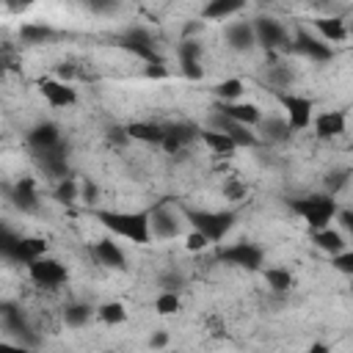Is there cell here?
<instances>
[{
	"mask_svg": "<svg viewBox=\"0 0 353 353\" xmlns=\"http://www.w3.org/2000/svg\"><path fill=\"white\" fill-rule=\"evenodd\" d=\"M108 232L135 243V245H146L152 240V226H149V210L141 212H121V210H94L91 212Z\"/></svg>",
	"mask_w": 353,
	"mask_h": 353,
	"instance_id": "obj_1",
	"label": "cell"
},
{
	"mask_svg": "<svg viewBox=\"0 0 353 353\" xmlns=\"http://www.w3.org/2000/svg\"><path fill=\"white\" fill-rule=\"evenodd\" d=\"M290 210L306 221V226L314 232V229H325L331 226V221L336 218L339 207H336V199L331 193H314V196H301V199H290Z\"/></svg>",
	"mask_w": 353,
	"mask_h": 353,
	"instance_id": "obj_2",
	"label": "cell"
},
{
	"mask_svg": "<svg viewBox=\"0 0 353 353\" xmlns=\"http://www.w3.org/2000/svg\"><path fill=\"white\" fill-rule=\"evenodd\" d=\"M182 215L193 229L207 234L210 243H221L229 234V229L234 226V218H237L234 210H188V207H182Z\"/></svg>",
	"mask_w": 353,
	"mask_h": 353,
	"instance_id": "obj_3",
	"label": "cell"
},
{
	"mask_svg": "<svg viewBox=\"0 0 353 353\" xmlns=\"http://www.w3.org/2000/svg\"><path fill=\"white\" fill-rule=\"evenodd\" d=\"M218 262L232 265V268H243V270H259L265 262V251L256 243H232L218 248Z\"/></svg>",
	"mask_w": 353,
	"mask_h": 353,
	"instance_id": "obj_4",
	"label": "cell"
},
{
	"mask_svg": "<svg viewBox=\"0 0 353 353\" xmlns=\"http://www.w3.org/2000/svg\"><path fill=\"white\" fill-rule=\"evenodd\" d=\"M276 99H279V105L284 108L287 121H290L292 130H306V127L312 124V119H314V105H312L309 97L292 94V91H279Z\"/></svg>",
	"mask_w": 353,
	"mask_h": 353,
	"instance_id": "obj_5",
	"label": "cell"
},
{
	"mask_svg": "<svg viewBox=\"0 0 353 353\" xmlns=\"http://www.w3.org/2000/svg\"><path fill=\"white\" fill-rule=\"evenodd\" d=\"M182 223L185 215H179L176 210H171L165 201H160L157 207L149 210V226H152V237L157 240H174L182 234Z\"/></svg>",
	"mask_w": 353,
	"mask_h": 353,
	"instance_id": "obj_6",
	"label": "cell"
},
{
	"mask_svg": "<svg viewBox=\"0 0 353 353\" xmlns=\"http://www.w3.org/2000/svg\"><path fill=\"white\" fill-rule=\"evenodd\" d=\"M254 33H256V44H262L265 50H290L292 47L287 28L273 17L254 19Z\"/></svg>",
	"mask_w": 353,
	"mask_h": 353,
	"instance_id": "obj_7",
	"label": "cell"
},
{
	"mask_svg": "<svg viewBox=\"0 0 353 353\" xmlns=\"http://www.w3.org/2000/svg\"><path fill=\"white\" fill-rule=\"evenodd\" d=\"M28 273H30V279L39 284V287H47V290H55V287H61L66 279H69V273H66V268L58 262V259H52V256H39V259H33V262H28Z\"/></svg>",
	"mask_w": 353,
	"mask_h": 353,
	"instance_id": "obj_8",
	"label": "cell"
},
{
	"mask_svg": "<svg viewBox=\"0 0 353 353\" xmlns=\"http://www.w3.org/2000/svg\"><path fill=\"white\" fill-rule=\"evenodd\" d=\"M210 127L229 132L240 149H254V146H259V135H256V132H254L248 124L229 119V116H226V113H221L218 108H212V113H210Z\"/></svg>",
	"mask_w": 353,
	"mask_h": 353,
	"instance_id": "obj_9",
	"label": "cell"
},
{
	"mask_svg": "<svg viewBox=\"0 0 353 353\" xmlns=\"http://www.w3.org/2000/svg\"><path fill=\"white\" fill-rule=\"evenodd\" d=\"M116 44L121 47V50H127V52H132L135 58H141V61H160V55H157V50H154V39L149 36V30H143V28H127L119 39H116Z\"/></svg>",
	"mask_w": 353,
	"mask_h": 353,
	"instance_id": "obj_10",
	"label": "cell"
},
{
	"mask_svg": "<svg viewBox=\"0 0 353 353\" xmlns=\"http://www.w3.org/2000/svg\"><path fill=\"white\" fill-rule=\"evenodd\" d=\"M3 251H6L8 259L28 265V262L47 254V240L44 237H11L8 234L6 243H3Z\"/></svg>",
	"mask_w": 353,
	"mask_h": 353,
	"instance_id": "obj_11",
	"label": "cell"
},
{
	"mask_svg": "<svg viewBox=\"0 0 353 353\" xmlns=\"http://www.w3.org/2000/svg\"><path fill=\"white\" fill-rule=\"evenodd\" d=\"M33 154H36L39 168H41L50 179L61 182V179L69 176V163H66V146H63V141H61L58 146H52V149H41V152H33Z\"/></svg>",
	"mask_w": 353,
	"mask_h": 353,
	"instance_id": "obj_12",
	"label": "cell"
},
{
	"mask_svg": "<svg viewBox=\"0 0 353 353\" xmlns=\"http://www.w3.org/2000/svg\"><path fill=\"white\" fill-rule=\"evenodd\" d=\"M199 132H201V127H196V124H190V121H176V124H165V138H163V152L165 154H176V152H182L188 143H193L196 138H199Z\"/></svg>",
	"mask_w": 353,
	"mask_h": 353,
	"instance_id": "obj_13",
	"label": "cell"
},
{
	"mask_svg": "<svg viewBox=\"0 0 353 353\" xmlns=\"http://www.w3.org/2000/svg\"><path fill=\"white\" fill-rule=\"evenodd\" d=\"M39 91L41 97L52 105V108H72L77 102V91L66 83V80H55V77H41L39 83Z\"/></svg>",
	"mask_w": 353,
	"mask_h": 353,
	"instance_id": "obj_14",
	"label": "cell"
},
{
	"mask_svg": "<svg viewBox=\"0 0 353 353\" xmlns=\"http://www.w3.org/2000/svg\"><path fill=\"white\" fill-rule=\"evenodd\" d=\"M290 50H292V52H301V55H306V58H312V61H317V63L334 58L331 44H328L325 39H314V36H309L306 30H298V33H295Z\"/></svg>",
	"mask_w": 353,
	"mask_h": 353,
	"instance_id": "obj_15",
	"label": "cell"
},
{
	"mask_svg": "<svg viewBox=\"0 0 353 353\" xmlns=\"http://www.w3.org/2000/svg\"><path fill=\"white\" fill-rule=\"evenodd\" d=\"M8 199L17 210L22 212H36L39 210V190H36V179L22 176L8 188Z\"/></svg>",
	"mask_w": 353,
	"mask_h": 353,
	"instance_id": "obj_16",
	"label": "cell"
},
{
	"mask_svg": "<svg viewBox=\"0 0 353 353\" xmlns=\"http://www.w3.org/2000/svg\"><path fill=\"white\" fill-rule=\"evenodd\" d=\"M312 127H314L317 138L331 141V138H339V135L345 132L347 119H345L342 110H323V113H317V116L312 119Z\"/></svg>",
	"mask_w": 353,
	"mask_h": 353,
	"instance_id": "obj_17",
	"label": "cell"
},
{
	"mask_svg": "<svg viewBox=\"0 0 353 353\" xmlns=\"http://www.w3.org/2000/svg\"><path fill=\"white\" fill-rule=\"evenodd\" d=\"M199 141H201L212 154H218V157H232V154L240 149L229 132L215 130V127H204V130L199 132Z\"/></svg>",
	"mask_w": 353,
	"mask_h": 353,
	"instance_id": "obj_18",
	"label": "cell"
},
{
	"mask_svg": "<svg viewBox=\"0 0 353 353\" xmlns=\"http://www.w3.org/2000/svg\"><path fill=\"white\" fill-rule=\"evenodd\" d=\"M94 256H97L99 265H105V268H110V270H124V268H127L124 251H121L119 243H113L110 237H99V240L94 243Z\"/></svg>",
	"mask_w": 353,
	"mask_h": 353,
	"instance_id": "obj_19",
	"label": "cell"
},
{
	"mask_svg": "<svg viewBox=\"0 0 353 353\" xmlns=\"http://www.w3.org/2000/svg\"><path fill=\"white\" fill-rule=\"evenodd\" d=\"M215 108H218L221 113H226L229 119L243 121V124H248V127H256V124L262 121V110H259L254 102H243V99H237V102H218Z\"/></svg>",
	"mask_w": 353,
	"mask_h": 353,
	"instance_id": "obj_20",
	"label": "cell"
},
{
	"mask_svg": "<svg viewBox=\"0 0 353 353\" xmlns=\"http://www.w3.org/2000/svg\"><path fill=\"white\" fill-rule=\"evenodd\" d=\"M58 143H61V130H58V124H52V121H39V124L30 127V132H28V146H30L33 152L52 149V146H58Z\"/></svg>",
	"mask_w": 353,
	"mask_h": 353,
	"instance_id": "obj_21",
	"label": "cell"
},
{
	"mask_svg": "<svg viewBox=\"0 0 353 353\" xmlns=\"http://www.w3.org/2000/svg\"><path fill=\"white\" fill-rule=\"evenodd\" d=\"M226 44L234 52H248L256 44L254 25L251 22H232V25H226Z\"/></svg>",
	"mask_w": 353,
	"mask_h": 353,
	"instance_id": "obj_22",
	"label": "cell"
},
{
	"mask_svg": "<svg viewBox=\"0 0 353 353\" xmlns=\"http://www.w3.org/2000/svg\"><path fill=\"white\" fill-rule=\"evenodd\" d=\"M130 130V138L132 141H143V143H163L165 138V124H157V121H130L127 124Z\"/></svg>",
	"mask_w": 353,
	"mask_h": 353,
	"instance_id": "obj_23",
	"label": "cell"
},
{
	"mask_svg": "<svg viewBox=\"0 0 353 353\" xmlns=\"http://www.w3.org/2000/svg\"><path fill=\"white\" fill-rule=\"evenodd\" d=\"M314 28L317 33L328 41V44H336V41H345L350 33H347V25L342 17H317L314 19Z\"/></svg>",
	"mask_w": 353,
	"mask_h": 353,
	"instance_id": "obj_24",
	"label": "cell"
},
{
	"mask_svg": "<svg viewBox=\"0 0 353 353\" xmlns=\"http://www.w3.org/2000/svg\"><path fill=\"white\" fill-rule=\"evenodd\" d=\"M256 127H259L262 138H265V141H273V143L287 141V138H290V132H292L290 121H287V119H279V116H265Z\"/></svg>",
	"mask_w": 353,
	"mask_h": 353,
	"instance_id": "obj_25",
	"label": "cell"
},
{
	"mask_svg": "<svg viewBox=\"0 0 353 353\" xmlns=\"http://www.w3.org/2000/svg\"><path fill=\"white\" fill-rule=\"evenodd\" d=\"M245 6V0H207L201 8V19H226L237 14Z\"/></svg>",
	"mask_w": 353,
	"mask_h": 353,
	"instance_id": "obj_26",
	"label": "cell"
},
{
	"mask_svg": "<svg viewBox=\"0 0 353 353\" xmlns=\"http://www.w3.org/2000/svg\"><path fill=\"white\" fill-rule=\"evenodd\" d=\"M312 240H314V245H317L320 251H325L328 256H331V254H339V251L345 248V237H342V232H336V229H331V226H325V229H314Z\"/></svg>",
	"mask_w": 353,
	"mask_h": 353,
	"instance_id": "obj_27",
	"label": "cell"
},
{
	"mask_svg": "<svg viewBox=\"0 0 353 353\" xmlns=\"http://www.w3.org/2000/svg\"><path fill=\"white\" fill-rule=\"evenodd\" d=\"M19 39L25 44H44V41L55 39V30L50 25H44V22H25L19 28Z\"/></svg>",
	"mask_w": 353,
	"mask_h": 353,
	"instance_id": "obj_28",
	"label": "cell"
},
{
	"mask_svg": "<svg viewBox=\"0 0 353 353\" xmlns=\"http://www.w3.org/2000/svg\"><path fill=\"white\" fill-rule=\"evenodd\" d=\"M243 91H245V85L240 77H226L212 88L218 102H237V99H243Z\"/></svg>",
	"mask_w": 353,
	"mask_h": 353,
	"instance_id": "obj_29",
	"label": "cell"
},
{
	"mask_svg": "<svg viewBox=\"0 0 353 353\" xmlns=\"http://www.w3.org/2000/svg\"><path fill=\"white\" fill-rule=\"evenodd\" d=\"M265 281L273 292H290L295 284V279L287 268H265Z\"/></svg>",
	"mask_w": 353,
	"mask_h": 353,
	"instance_id": "obj_30",
	"label": "cell"
},
{
	"mask_svg": "<svg viewBox=\"0 0 353 353\" xmlns=\"http://www.w3.org/2000/svg\"><path fill=\"white\" fill-rule=\"evenodd\" d=\"M182 309V298L176 295V290H163L157 298H154V312L160 317H168V314H176Z\"/></svg>",
	"mask_w": 353,
	"mask_h": 353,
	"instance_id": "obj_31",
	"label": "cell"
},
{
	"mask_svg": "<svg viewBox=\"0 0 353 353\" xmlns=\"http://www.w3.org/2000/svg\"><path fill=\"white\" fill-rule=\"evenodd\" d=\"M97 314H99V320H102L105 325H119V323L127 320V309H124V303H119V301L102 303V306L97 309Z\"/></svg>",
	"mask_w": 353,
	"mask_h": 353,
	"instance_id": "obj_32",
	"label": "cell"
},
{
	"mask_svg": "<svg viewBox=\"0 0 353 353\" xmlns=\"http://www.w3.org/2000/svg\"><path fill=\"white\" fill-rule=\"evenodd\" d=\"M88 320H91V309H88L85 303H69V306L63 309V323H66L69 328H83Z\"/></svg>",
	"mask_w": 353,
	"mask_h": 353,
	"instance_id": "obj_33",
	"label": "cell"
},
{
	"mask_svg": "<svg viewBox=\"0 0 353 353\" xmlns=\"http://www.w3.org/2000/svg\"><path fill=\"white\" fill-rule=\"evenodd\" d=\"M52 196H55V201H61V204H74V201L80 199V185H77L72 176H66V179H61V182L55 185Z\"/></svg>",
	"mask_w": 353,
	"mask_h": 353,
	"instance_id": "obj_34",
	"label": "cell"
},
{
	"mask_svg": "<svg viewBox=\"0 0 353 353\" xmlns=\"http://www.w3.org/2000/svg\"><path fill=\"white\" fill-rule=\"evenodd\" d=\"M221 193H223L226 201H243V199L248 196V188H245V182H240V179H226L223 188H221Z\"/></svg>",
	"mask_w": 353,
	"mask_h": 353,
	"instance_id": "obj_35",
	"label": "cell"
},
{
	"mask_svg": "<svg viewBox=\"0 0 353 353\" xmlns=\"http://www.w3.org/2000/svg\"><path fill=\"white\" fill-rule=\"evenodd\" d=\"M176 55H179V61H201V44H199V39H185L179 44Z\"/></svg>",
	"mask_w": 353,
	"mask_h": 353,
	"instance_id": "obj_36",
	"label": "cell"
},
{
	"mask_svg": "<svg viewBox=\"0 0 353 353\" xmlns=\"http://www.w3.org/2000/svg\"><path fill=\"white\" fill-rule=\"evenodd\" d=\"M331 265L334 270L345 273V276H353V251H339V254H331Z\"/></svg>",
	"mask_w": 353,
	"mask_h": 353,
	"instance_id": "obj_37",
	"label": "cell"
},
{
	"mask_svg": "<svg viewBox=\"0 0 353 353\" xmlns=\"http://www.w3.org/2000/svg\"><path fill=\"white\" fill-rule=\"evenodd\" d=\"M207 245H210V237L201 234L199 229H193V232L185 237V248H188V251H204Z\"/></svg>",
	"mask_w": 353,
	"mask_h": 353,
	"instance_id": "obj_38",
	"label": "cell"
},
{
	"mask_svg": "<svg viewBox=\"0 0 353 353\" xmlns=\"http://www.w3.org/2000/svg\"><path fill=\"white\" fill-rule=\"evenodd\" d=\"M127 141H132L127 127H119V124H113V127L108 130V143H110V146H124Z\"/></svg>",
	"mask_w": 353,
	"mask_h": 353,
	"instance_id": "obj_39",
	"label": "cell"
},
{
	"mask_svg": "<svg viewBox=\"0 0 353 353\" xmlns=\"http://www.w3.org/2000/svg\"><path fill=\"white\" fill-rule=\"evenodd\" d=\"M347 185V171H331L328 176H325V188H328V193L334 196L336 190H342Z\"/></svg>",
	"mask_w": 353,
	"mask_h": 353,
	"instance_id": "obj_40",
	"label": "cell"
},
{
	"mask_svg": "<svg viewBox=\"0 0 353 353\" xmlns=\"http://www.w3.org/2000/svg\"><path fill=\"white\" fill-rule=\"evenodd\" d=\"M179 66H182V74L188 77V80H201V61H179Z\"/></svg>",
	"mask_w": 353,
	"mask_h": 353,
	"instance_id": "obj_41",
	"label": "cell"
},
{
	"mask_svg": "<svg viewBox=\"0 0 353 353\" xmlns=\"http://www.w3.org/2000/svg\"><path fill=\"white\" fill-rule=\"evenodd\" d=\"M80 199H83L85 204H94V201L99 199V188H97V182L85 179V182L80 185Z\"/></svg>",
	"mask_w": 353,
	"mask_h": 353,
	"instance_id": "obj_42",
	"label": "cell"
},
{
	"mask_svg": "<svg viewBox=\"0 0 353 353\" xmlns=\"http://www.w3.org/2000/svg\"><path fill=\"white\" fill-rule=\"evenodd\" d=\"M116 3H119V0H85V6H88L94 14H108V11L116 8Z\"/></svg>",
	"mask_w": 353,
	"mask_h": 353,
	"instance_id": "obj_43",
	"label": "cell"
},
{
	"mask_svg": "<svg viewBox=\"0 0 353 353\" xmlns=\"http://www.w3.org/2000/svg\"><path fill=\"white\" fill-rule=\"evenodd\" d=\"M168 74V69L163 66V61H149V66H146V77H165Z\"/></svg>",
	"mask_w": 353,
	"mask_h": 353,
	"instance_id": "obj_44",
	"label": "cell"
},
{
	"mask_svg": "<svg viewBox=\"0 0 353 353\" xmlns=\"http://www.w3.org/2000/svg\"><path fill=\"white\" fill-rule=\"evenodd\" d=\"M160 284H163V290H179L182 287V276L179 273H168V276L160 279Z\"/></svg>",
	"mask_w": 353,
	"mask_h": 353,
	"instance_id": "obj_45",
	"label": "cell"
},
{
	"mask_svg": "<svg viewBox=\"0 0 353 353\" xmlns=\"http://www.w3.org/2000/svg\"><path fill=\"white\" fill-rule=\"evenodd\" d=\"M336 218H339V223H342V229L353 237V210H342V212H336Z\"/></svg>",
	"mask_w": 353,
	"mask_h": 353,
	"instance_id": "obj_46",
	"label": "cell"
},
{
	"mask_svg": "<svg viewBox=\"0 0 353 353\" xmlns=\"http://www.w3.org/2000/svg\"><path fill=\"white\" fill-rule=\"evenodd\" d=\"M74 77V66L72 63H61L58 66V80H72Z\"/></svg>",
	"mask_w": 353,
	"mask_h": 353,
	"instance_id": "obj_47",
	"label": "cell"
},
{
	"mask_svg": "<svg viewBox=\"0 0 353 353\" xmlns=\"http://www.w3.org/2000/svg\"><path fill=\"white\" fill-rule=\"evenodd\" d=\"M273 80H276L279 85H287V83L292 80V74H290L287 69H273Z\"/></svg>",
	"mask_w": 353,
	"mask_h": 353,
	"instance_id": "obj_48",
	"label": "cell"
},
{
	"mask_svg": "<svg viewBox=\"0 0 353 353\" xmlns=\"http://www.w3.org/2000/svg\"><path fill=\"white\" fill-rule=\"evenodd\" d=\"M149 345H152V347H163V345H168V334H165V331H157V334L149 339Z\"/></svg>",
	"mask_w": 353,
	"mask_h": 353,
	"instance_id": "obj_49",
	"label": "cell"
},
{
	"mask_svg": "<svg viewBox=\"0 0 353 353\" xmlns=\"http://www.w3.org/2000/svg\"><path fill=\"white\" fill-rule=\"evenodd\" d=\"M201 28H204V22H201V19H190V25L185 28V33H188V36H193V33H196V30H201Z\"/></svg>",
	"mask_w": 353,
	"mask_h": 353,
	"instance_id": "obj_50",
	"label": "cell"
},
{
	"mask_svg": "<svg viewBox=\"0 0 353 353\" xmlns=\"http://www.w3.org/2000/svg\"><path fill=\"white\" fill-rule=\"evenodd\" d=\"M309 350H312V353H325L328 347H325L323 342H314V345H309Z\"/></svg>",
	"mask_w": 353,
	"mask_h": 353,
	"instance_id": "obj_51",
	"label": "cell"
},
{
	"mask_svg": "<svg viewBox=\"0 0 353 353\" xmlns=\"http://www.w3.org/2000/svg\"><path fill=\"white\" fill-rule=\"evenodd\" d=\"M350 290H353V276H350Z\"/></svg>",
	"mask_w": 353,
	"mask_h": 353,
	"instance_id": "obj_52",
	"label": "cell"
}]
</instances>
